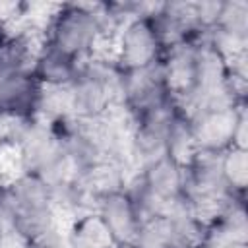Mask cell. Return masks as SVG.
<instances>
[{
	"mask_svg": "<svg viewBox=\"0 0 248 248\" xmlns=\"http://www.w3.org/2000/svg\"><path fill=\"white\" fill-rule=\"evenodd\" d=\"M64 248H114L95 211L70 217L64 223Z\"/></svg>",
	"mask_w": 248,
	"mask_h": 248,
	"instance_id": "12",
	"label": "cell"
},
{
	"mask_svg": "<svg viewBox=\"0 0 248 248\" xmlns=\"http://www.w3.org/2000/svg\"><path fill=\"white\" fill-rule=\"evenodd\" d=\"M4 72H6V70H4V66H2V62H0V78L4 76Z\"/></svg>",
	"mask_w": 248,
	"mask_h": 248,
	"instance_id": "21",
	"label": "cell"
},
{
	"mask_svg": "<svg viewBox=\"0 0 248 248\" xmlns=\"http://www.w3.org/2000/svg\"><path fill=\"white\" fill-rule=\"evenodd\" d=\"M244 110H248L246 105H211L188 114L198 151L219 155L232 147L236 122Z\"/></svg>",
	"mask_w": 248,
	"mask_h": 248,
	"instance_id": "7",
	"label": "cell"
},
{
	"mask_svg": "<svg viewBox=\"0 0 248 248\" xmlns=\"http://www.w3.org/2000/svg\"><path fill=\"white\" fill-rule=\"evenodd\" d=\"M120 72L107 48L83 60L74 81L66 87L74 116L95 120L118 108Z\"/></svg>",
	"mask_w": 248,
	"mask_h": 248,
	"instance_id": "3",
	"label": "cell"
},
{
	"mask_svg": "<svg viewBox=\"0 0 248 248\" xmlns=\"http://www.w3.org/2000/svg\"><path fill=\"white\" fill-rule=\"evenodd\" d=\"M95 215L99 217L103 229L107 231L114 248H132L138 229L141 225V215L138 213L136 205L122 190L108 192L101 196L93 207Z\"/></svg>",
	"mask_w": 248,
	"mask_h": 248,
	"instance_id": "9",
	"label": "cell"
},
{
	"mask_svg": "<svg viewBox=\"0 0 248 248\" xmlns=\"http://www.w3.org/2000/svg\"><path fill=\"white\" fill-rule=\"evenodd\" d=\"M12 213V231L35 242L52 229L62 227V215L54 205L50 186L31 172L16 170L6 178Z\"/></svg>",
	"mask_w": 248,
	"mask_h": 248,
	"instance_id": "2",
	"label": "cell"
},
{
	"mask_svg": "<svg viewBox=\"0 0 248 248\" xmlns=\"http://www.w3.org/2000/svg\"><path fill=\"white\" fill-rule=\"evenodd\" d=\"M45 89L29 70L4 72L0 78V118L8 122L39 118Z\"/></svg>",
	"mask_w": 248,
	"mask_h": 248,
	"instance_id": "8",
	"label": "cell"
},
{
	"mask_svg": "<svg viewBox=\"0 0 248 248\" xmlns=\"http://www.w3.org/2000/svg\"><path fill=\"white\" fill-rule=\"evenodd\" d=\"M227 248H248V246H246V242H240V244H231Z\"/></svg>",
	"mask_w": 248,
	"mask_h": 248,
	"instance_id": "19",
	"label": "cell"
},
{
	"mask_svg": "<svg viewBox=\"0 0 248 248\" xmlns=\"http://www.w3.org/2000/svg\"><path fill=\"white\" fill-rule=\"evenodd\" d=\"M196 153H198V145H196L190 116L186 112L178 110L167 128L165 155L180 165H186Z\"/></svg>",
	"mask_w": 248,
	"mask_h": 248,
	"instance_id": "13",
	"label": "cell"
},
{
	"mask_svg": "<svg viewBox=\"0 0 248 248\" xmlns=\"http://www.w3.org/2000/svg\"><path fill=\"white\" fill-rule=\"evenodd\" d=\"M172 99L167 85L161 64H151L145 68L122 70L118 83V108L128 116L136 118L145 114Z\"/></svg>",
	"mask_w": 248,
	"mask_h": 248,
	"instance_id": "5",
	"label": "cell"
},
{
	"mask_svg": "<svg viewBox=\"0 0 248 248\" xmlns=\"http://www.w3.org/2000/svg\"><path fill=\"white\" fill-rule=\"evenodd\" d=\"M136 172H138L140 180L145 184V188L153 196H157L165 203L167 209L182 196L184 165L172 161L170 157H167V155L157 157V159L141 165Z\"/></svg>",
	"mask_w": 248,
	"mask_h": 248,
	"instance_id": "11",
	"label": "cell"
},
{
	"mask_svg": "<svg viewBox=\"0 0 248 248\" xmlns=\"http://www.w3.org/2000/svg\"><path fill=\"white\" fill-rule=\"evenodd\" d=\"M172 246V227L167 213L141 219L132 248H169Z\"/></svg>",
	"mask_w": 248,
	"mask_h": 248,
	"instance_id": "15",
	"label": "cell"
},
{
	"mask_svg": "<svg viewBox=\"0 0 248 248\" xmlns=\"http://www.w3.org/2000/svg\"><path fill=\"white\" fill-rule=\"evenodd\" d=\"M219 155L198 151L184 165L182 196L196 209H200L203 213V217L229 196V188H227V184L223 180V172H221Z\"/></svg>",
	"mask_w": 248,
	"mask_h": 248,
	"instance_id": "6",
	"label": "cell"
},
{
	"mask_svg": "<svg viewBox=\"0 0 248 248\" xmlns=\"http://www.w3.org/2000/svg\"><path fill=\"white\" fill-rule=\"evenodd\" d=\"M221 172L223 180L232 194H246L248 186V149L244 147H229L221 155Z\"/></svg>",
	"mask_w": 248,
	"mask_h": 248,
	"instance_id": "14",
	"label": "cell"
},
{
	"mask_svg": "<svg viewBox=\"0 0 248 248\" xmlns=\"http://www.w3.org/2000/svg\"><path fill=\"white\" fill-rule=\"evenodd\" d=\"M12 33H14V25H12V21H10L8 14H6V6L0 4V50L8 43Z\"/></svg>",
	"mask_w": 248,
	"mask_h": 248,
	"instance_id": "18",
	"label": "cell"
},
{
	"mask_svg": "<svg viewBox=\"0 0 248 248\" xmlns=\"http://www.w3.org/2000/svg\"><path fill=\"white\" fill-rule=\"evenodd\" d=\"M147 16L130 17L112 33L107 50L120 70L145 68L161 60L165 48Z\"/></svg>",
	"mask_w": 248,
	"mask_h": 248,
	"instance_id": "4",
	"label": "cell"
},
{
	"mask_svg": "<svg viewBox=\"0 0 248 248\" xmlns=\"http://www.w3.org/2000/svg\"><path fill=\"white\" fill-rule=\"evenodd\" d=\"M41 37L43 43L79 62L105 50L110 39L97 2L54 4L41 27Z\"/></svg>",
	"mask_w": 248,
	"mask_h": 248,
	"instance_id": "1",
	"label": "cell"
},
{
	"mask_svg": "<svg viewBox=\"0 0 248 248\" xmlns=\"http://www.w3.org/2000/svg\"><path fill=\"white\" fill-rule=\"evenodd\" d=\"M169 248H198V246H169Z\"/></svg>",
	"mask_w": 248,
	"mask_h": 248,
	"instance_id": "20",
	"label": "cell"
},
{
	"mask_svg": "<svg viewBox=\"0 0 248 248\" xmlns=\"http://www.w3.org/2000/svg\"><path fill=\"white\" fill-rule=\"evenodd\" d=\"M79 64H81L79 60L41 41L31 60L29 72L41 83L43 89H66L74 81Z\"/></svg>",
	"mask_w": 248,
	"mask_h": 248,
	"instance_id": "10",
	"label": "cell"
},
{
	"mask_svg": "<svg viewBox=\"0 0 248 248\" xmlns=\"http://www.w3.org/2000/svg\"><path fill=\"white\" fill-rule=\"evenodd\" d=\"M0 248H33L31 242L23 236H19L17 232H8L4 236H0Z\"/></svg>",
	"mask_w": 248,
	"mask_h": 248,
	"instance_id": "17",
	"label": "cell"
},
{
	"mask_svg": "<svg viewBox=\"0 0 248 248\" xmlns=\"http://www.w3.org/2000/svg\"><path fill=\"white\" fill-rule=\"evenodd\" d=\"M12 232V213L6 192V178H0V236Z\"/></svg>",
	"mask_w": 248,
	"mask_h": 248,
	"instance_id": "16",
	"label": "cell"
}]
</instances>
